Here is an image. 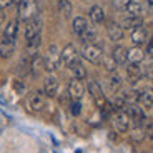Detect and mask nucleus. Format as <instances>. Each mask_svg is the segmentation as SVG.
Instances as JSON below:
<instances>
[{"instance_id":"nucleus-5","label":"nucleus","mask_w":153,"mask_h":153,"mask_svg":"<svg viewBox=\"0 0 153 153\" xmlns=\"http://www.w3.org/2000/svg\"><path fill=\"white\" fill-rule=\"evenodd\" d=\"M82 57L90 63H100L103 58V48L98 43H87L82 48Z\"/></svg>"},{"instance_id":"nucleus-11","label":"nucleus","mask_w":153,"mask_h":153,"mask_svg":"<svg viewBox=\"0 0 153 153\" xmlns=\"http://www.w3.org/2000/svg\"><path fill=\"white\" fill-rule=\"evenodd\" d=\"M143 78V70L140 63H126V80L130 85H137Z\"/></svg>"},{"instance_id":"nucleus-18","label":"nucleus","mask_w":153,"mask_h":153,"mask_svg":"<svg viewBox=\"0 0 153 153\" xmlns=\"http://www.w3.org/2000/svg\"><path fill=\"white\" fill-rule=\"evenodd\" d=\"M111 57H113V60L118 65H126L128 63V48H125L123 45H115Z\"/></svg>"},{"instance_id":"nucleus-35","label":"nucleus","mask_w":153,"mask_h":153,"mask_svg":"<svg viewBox=\"0 0 153 153\" xmlns=\"http://www.w3.org/2000/svg\"><path fill=\"white\" fill-rule=\"evenodd\" d=\"M13 88H15L17 93H20V95H23V93L27 92V85L23 83V82H20V80L13 82Z\"/></svg>"},{"instance_id":"nucleus-38","label":"nucleus","mask_w":153,"mask_h":153,"mask_svg":"<svg viewBox=\"0 0 153 153\" xmlns=\"http://www.w3.org/2000/svg\"><path fill=\"white\" fill-rule=\"evenodd\" d=\"M146 53H148L150 57H153V37H152V40L148 42V47H146Z\"/></svg>"},{"instance_id":"nucleus-15","label":"nucleus","mask_w":153,"mask_h":153,"mask_svg":"<svg viewBox=\"0 0 153 153\" xmlns=\"http://www.w3.org/2000/svg\"><path fill=\"white\" fill-rule=\"evenodd\" d=\"M138 105L143 110H150L153 107V88H143V90H140Z\"/></svg>"},{"instance_id":"nucleus-39","label":"nucleus","mask_w":153,"mask_h":153,"mask_svg":"<svg viewBox=\"0 0 153 153\" xmlns=\"http://www.w3.org/2000/svg\"><path fill=\"white\" fill-rule=\"evenodd\" d=\"M4 22H5V12L0 8V27L4 25Z\"/></svg>"},{"instance_id":"nucleus-20","label":"nucleus","mask_w":153,"mask_h":153,"mask_svg":"<svg viewBox=\"0 0 153 153\" xmlns=\"http://www.w3.org/2000/svg\"><path fill=\"white\" fill-rule=\"evenodd\" d=\"M68 70L72 72L73 78H78V80H85V78H87V68H85L83 62H82L80 58L76 62H73L72 65L68 67Z\"/></svg>"},{"instance_id":"nucleus-1","label":"nucleus","mask_w":153,"mask_h":153,"mask_svg":"<svg viewBox=\"0 0 153 153\" xmlns=\"http://www.w3.org/2000/svg\"><path fill=\"white\" fill-rule=\"evenodd\" d=\"M60 67H62V53L58 47L55 43H52L43 55V70L48 73H55Z\"/></svg>"},{"instance_id":"nucleus-19","label":"nucleus","mask_w":153,"mask_h":153,"mask_svg":"<svg viewBox=\"0 0 153 153\" xmlns=\"http://www.w3.org/2000/svg\"><path fill=\"white\" fill-rule=\"evenodd\" d=\"M88 17H90L92 23H95V25L103 23L105 19H107V15H105V10H103V7H102V5H93V7L90 8V12H88Z\"/></svg>"},{"instance_id":"nucleus-9","label":"nucleus","mask_w":153,"mask_h":153,"mask_svg":"<svg viewBox=\"0 0 153 153\" xmlns=\"http://www.w3.org/2000/svg\"><path fill=\"white\" fill-rule=\"evenodd\" d=\"M83 95H85L83 80L72 78V80H70V83H68V97L72 98V102H80Z\"/></svg>"},{"instance_id":"nucleus-16","label":"nucleus","mask_w":153,"mask_h":153,"mask_svg":"<svg viewBox=\"0 0 153 153\" xmlns=\"http://www.w3.org/2000/svg\"><path fill=\"white\" fill-rule=\"evenodd\" d=\"M72 28H73V33L76 35V37H82V35L85 33V32L90 28V23H88V19H85V17H75L72 22Z\"/></svg>"},{"instance_id":"nucleus-31","label":"nucleus","mask_w":153,"mask_h":153,"mask_svg":"<svg viewBox=\"0 0 153 153\" xmlns=\"http://www.w3.org/2000/svg\"><path fill=\"white\" fill-rule=\"evenodd\" d=\"M142 70H143V78L153 82V62H148L146 65H143Z\"/></svg>"},{"instance_id":"nucleus-36","label":"nucleus","mask_w":153,"mask_h":153,"mask_svg":"<svg viewBox=\"0 0 153 153\" xmlns=\"http://www.w3.org/2000/svg\"><path fill=\"white\" fill-rule=\"evenodd\" d=\"M143 13L153 15V0H145L143 2Z\"/></svg>"},{"instance_id":"nucleus-7","label":"nucleus","mask_w":153,"mask_h":153,"mask_svg":"<svg viewBox=\"0 0 153 153\" xmlns=\"http://www.w3.org/2000/svg\"><path fill=\"white\" fill-rule=\"evenodd\" d=\"M87 90H88V93L92 95L93 102L97 103V107H98V108L103 107V105L108 102L107 97H105V93H103V88H102V85H100L97 80H88Z\"/></svg>"},{"instance_id":"nucleus-6","label":"nucleus","mask_w":153,"mask_h":153,"mask_svg":"<svg viewBox=\"0 0 153 153\" xmlns=\"http://www.w3.org/2000/svg\"><path fill=\"white\" fill-rule=\"evenodd\" d=\"M123 110H125L126 115L130 117V120H131V123H133V126H142L143 123H145V120H146L145 110H143V108L140 107L138 103H126Z\"/></svg>"},{"instance_id":"nucleus-33","label":"nucleus","mask_w":153,"mask_h":153,"mask_svg":"<svg viewBox=\"0 0 153 153\" xmlns=\"http://www.w3.org/2000/svg\"><path fill=\"white\" fill-rule=\"evenodd\" d=\"M143 131H145V138L153 140V120H145V123H143Z\"/></svg>"},{"instance_id":"nucleus-24","label":"nucleus","mask_w":153,"mask_h":153,"mask_svg":"<svg viewBox=\"0 0 153 153\" xmlns=\"http://www.w3.org/2000/svg\"><path fill=\"white\" fill-rule=\"evenodd\" d=\"M145 58V52L142 50V47H131L128 48V63H140Z\"/></svg>"},{"instance_id":"nucleus-27","label":"nucleus","mask_w":153,"mask_h":153,"mask_svg":"<svg viewBox=\"0 0 153 153\" xmlns=\"http://www.w3.org/2000/svg\"><path fill=\"white\" fill-rule=\"evenodd\" d=\"M58 10H60V13L65 19H70L72 17V12H73V5L70 0H58Z\"/></svg>"},{"instance_id":"nucleus-25","label":"nucleus","mask_w":153,"mask_h":153,"mask_svg":"<svg viewBox=\"0 0 153 153\" xmlns=\"http://www.w3.org/2000/svg\"><path fill=\"white\" fill-rule=\"evenodd\" d=\"M122 87H123L122 76H120L117 72H113L110 76H108V88H110V92L111 93H118L120 90H122Z\"/></svg>"},{"instance_id":"nucleus-10","label":"nucleus","mask_w":153,"mask_h":153,"mask_svg":"<svg viewBox=\"0 0 153 153\" xmlns=\"http://www.w3.org/2000/svg\"><path fill=\"white\" fill-rule=\"evenodd\" d=\"M60 53H62V63H63L67 68L72 65L73 62H76L78 58H80L78 57V52H76V47L73 45V43H67Z\"/></svg>"},{"instance_id":"nucleus-12","label":"nucleus","mask_w":153,"mask_h":153,"mask_svg":"<svg viewBox=\"0 0 153 153\" xmlns=\"http://www.w3.org/2000/svg\"><path fill=\"white\" fill-rule=\"evenodd\" d=\"M43 93L50 98H53L57 97L58 93V78L53 75V73H50L48 76H45V80H43Z\"/></svg>"},{"instance_id":"nucleus-14","label":"nucleus","mask_w":153,"mask_h":153,"mask_svg":"<svg viewBox=\"0 0 153 153\" xmlns=\"http://www.w3.org/2000/svg\"><path fill=\"white\" fill-rule=\"evenodd\" d=\"M123 33H125V30H123V27L120 23H117V22L107 23V35L111 42H120L123 38Z\"/></svg>"},{"instance_id":"nucleus-22","label":"nucleus","mask_w":153,"mask_h":153,"mask_svg":"<svg viewBox=\"0 0 153 153\" xmlns=\"http://www.w3.org/2000/svg\"><path fill=\"white\" fill-rule=\"evenodd\" d=\"M15 53V42H10V40H0V58H10L12 55Z\"/></svg>"},{"instance_id":"nucleus-13","label":"nucleus","mask_w":153,"mask_h":153,"mask_svg":"<svg viewBox=\"0 0 153 153\" xmlns=\"http://www.w3.org/2000/svg\"><path fill=\"white\" fill-rule=\"evenodd\" d=\"M19 27H20V20L13 19L5 25V30L2 33L4 40H10V42H17V37H19Z\"/></svg>"},{"instance_id":"nucleus-4","label":"nucleus","mask_w":153,"mask_h":153,"mask_svg":"<svg viewBox=\"0 0 153 153\" xmlns=\"http://www.w3.org/2000/svg\"><path fill=\"white\" fill-rule=\"evenodd\" d=\"M45 98H47V95L43 93V90H42V92H40V90H35V92L28 93L27 102H25L28 111H32V113H38V111H42L43 107H45Z\"/></svg>"},{"instance_id":"nucleus-17","label":"nucleus","mask_w":153,"mask_h":153,"mask_svg":"<svg viewBox=\"0 0 153 153\" xmlns=\"http://www.w3.org/2000/svg\"><path fill=\"white\" fill-rule=\"evenodd\" d=\"M146 40H148V32H146V28L143 25L131 30V43L135 47H142L143 43H146Z\"/></svg>"},{"instance_id":"nucleus-3","label":"nucleus","mask_w":153,"mask_h":153,"mask_svg":"<svg viewBox=\"0 0 153 153\" xmlns=\"http://www.w3.org/2000/svg\"><path fill=\"white\" fill-rule=\"evenodd\" d=\"M110 118H111V125L115 126V130L120 131V133H126V131L131 128V120H130V117L126 115L125 110L113 111V115H111Z\"/></svg>"},{"instance_id":"nucleus-8","label":"nucleus","mask_w":153,"mask_h":153,"mask_svg":"<svg viewBox=\"0 0 153 153\" xmlns=\"http://www.w3.org/2000/svg\"><path fill=\"white\" fill-rule=\"evenodd\" d=\"M38 35H42V19H40V15L25 23V40H32Z\"/></svg>"},{"instance_id":"nucleus-23","label":"nucleus","mask_w":153,"mask_h":153,"mask_svg":"<svg viewBox=\"0 0 153 153\" xmlns=\"http://www.w3.org/2000/svg\"><path fill=\"white\" fill-rule=\"evenodd\" d=\"M125 12L131 17H143L145 15L143 13V2H140V0H130V4H128Z\"/></svg>"},{"instance_id":"nucleus-28","label":"nucleus","mask_w":153,"mask_h":153,"mask_svg":"<svg viewBox=\"0 0 153 153\" xmlns=\"http://www.w3.org/2000/svg\"><path fill=\"white\" fill-rule=\"evenodd\" d=\"M102 65L105 67V70H108L110 73L117 72V67H118V63L113 60V57L111 55H103V58H102V62H100Z\"/></svg>"},{"instance_id":"nucleus-32","label":"nucleus","mask_w":153,"mask_h":153,"mask_svg":"<svg viewBox=\"0 0 153 153\" xmlns=\"http://www.w3.org/2000/svg\"><path fill=\"white\" fill-rule=\"evenodd\" d=\"M128 4H130V0H111L113 8L115 10H118V12H125L126 7H128Z\"/></svg>"},{"instance_id":"nucleus-26","label":"nucleus","mask_w":153,"mask_h":153,"mask_svg":"<svg viewBox=\"0 0 153 153\" xmlns=\"http://www.w3.org/2000/svg\"><path fill=\"white\" fill-rule=\"evenodd\" d=\"M42 70H43V57L37 55V57H33L30 60V73L33 76H38L42 73Z\"/></svg>"},{"instance_id":"nucleus-34","label":"nucleus","mask_w":153,"mask_h":153,"mask_svg":"<svg viewBox=\"0 0 153 153\" xmlns=\"http://www.w3.org/2000/svg\"><path fill=\"white\" fill-rule=\"evenodd\" d=\"M70 111H72L73 117H78V115L82 113V103L80 102H72V105H70Z\"/></svg>"},{"instance_id":"nucleus-29","label":"nucleus","mask_w":153,"mask_h":153,"mask_svg":"<svg viewBox=\"0 0 153 153\" xmlns=\"http://www.w3.org/2000/svg\"><path fill=\"white\" fill-rule=\"evenodd\" d=\"M78 38L82 40V43H83V45H87V43H95V40H97V30L93 27H90L83 35H82V37H78Z\"/></svg>"},{"instance_id":"nucleus-2","label":"nucleus","mask_w":153,"mask_h":153,"mask_svg":"<svg viewBox=\"0 0 153 153\" xmlns=\"http://www.w3.org/2000/svg\"><path fill=\"white\" fill-rule=\"evenodd\" d=\"M38 17V2L37 0H20L19 2V20L27 23L28 20Z\"/></svg>"},{"instance_id":"nucleus-37","label":"nucleus","mask_w":153,"mask_h":153,"mask_svg":"<svg viewBox=\"0 0 153 153\" xmlns=\"http://www.w3.org/2000/svg\"><path fill=\"white\" fill-rule=\"evenodd\" d=\"M20 0H0V8L2 10H5L7 7H10L12 4H19Z\"/></svg>"},{"instance_id":"nucleus-30","label":"nucleus","mask_w":153,"mask_h":153,"mask_svg":"<svg viewBox=\"0 0 153 153\" xmlns=\"http://www.w3.org/2000/svg\"><path fill=\"white\" fill-rule=\"evenodd\" d=\"M131 140L133 142H142L143 138H145V131H143V125L142 126H133V130L130 133Z\"/></svg>"},{"instance_id":"nucleus-21","label":"nucleus","mask_w":153,"mask_h":153,"mask_svg":"<svg viewBox=\"0 0 153 153\" xmlns=\"http://www.w3.org/2000/svg\"><path fill=\"white\" fill-rule=\"evenodd\" d=\"M120 25L123 27V30H135V28H138V27H142V25H143V17L126 15L125 19L122 20Z\"/></svg>"}]
</instances>
